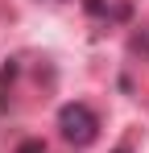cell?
Listing matches in <instances>:
<instances>
[{
    "label": "cell",
    "instance_id": "obj_1",
    "mask_svg": "<svg viewBox=\"0 0 149 153\" xmlns=\"http://www.w3.org/2000/svg\"><path fill=\"white\" fill-rule=\"evenodd\" d=\"M58 128H62V137L71 141V145H91L99 137V120H95V112L87 108V103H62L58 108Z\"/></svg>",
    "mask_w": 149,
    "mask_h": 153
},
{
    "label": "cell",
    "instance_id": "obj_2",
    "mask_svg": "<svg viewBox=\"0 0 149 153\" xmlns=\"http://www.w3.org/2000/svg\"><path fill=\"white\" fill-rule=\"evenodd\" d=\"M17 153H46V145H42V141H21Z\"/></svg>",
    "mask_w": 149,
    "mask_h": 153
},
{
    "label": "cell",
    "instance_id": "obj_3",
    "mask_svg": "<svg viewBox=\"0 0 149 153\" xmlns=\"http://www.w3.org/2000/svg\"><path fill=\"white\" fill-rule=\"evenodd\" d=\"M87 13H104V0H87Z\"/></svg>",
    "mask_w": 149,
    "mask_h": 153
},
{
    "label": "cell",
    "instance_id": "obj_4",
    "mask_svg": "<svg viewBox=\"0 0 149 153\" xmlns=\"http://www.w3.org/2000/svg\"><path fill=\"white\" fill-rule=\"evenodd\" d=\"M116 153H124V149H116Z\"/></svg>",
    "mask_w": 149,
    "mask_h": 153
}]
</instances>
